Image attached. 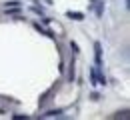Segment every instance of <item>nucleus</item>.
<instances>
[]
</instances>
